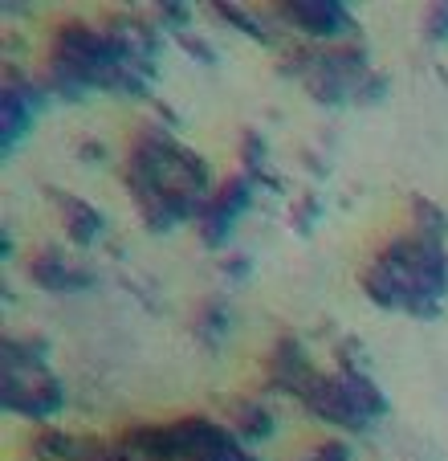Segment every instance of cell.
<instances>
[{
	"label": "cell",
	"mask_w": 448,
	"mask_h": 461,
	"mask_svg": "<svg viewBox=\"0 0 448 461\" xmlns=\"http://www.w3.org/2000/svg\"><path fill=\"white\" fill-rule=\"evenodd\" d=\"M290 17H310L302 29H310V33H343L346 29V13L338 9V5H293V9H285Z\"/></svg>",
	"instance_id": "6da1fadb"
}]
</instances>
